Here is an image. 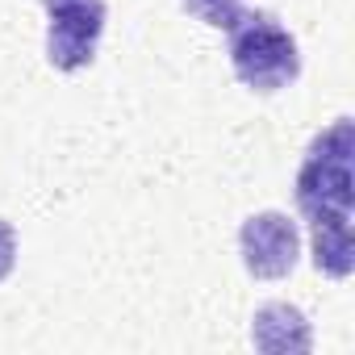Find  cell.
I'll use <instances>...</instances> for the list:
<instances>
[{
	"mask_svg": "<svg viewBox=\"0 0 355 355\" xmlns=\"http://www.w3.org/2000/svg\"><path fill=\"white\" fill-rule=\"evenodd\" d=\"M180 5H184V13H193L197 21H205L214 30H234L239 17L247 13L243 0H180Z\"/></svg>",
	"mask_w": 355,
	"mask_h": 355,
	"instance_id": "obj_7",
	"label": "cell"
},
{
	"mask_svg": "<svg viewBox=\"0 0 355 355\" xmlns=\"http://www.w3.org/2000/svg\"><path fill=\"white\" fill-rule=\"evenodd\" d=\"M239 255L255 280H284L301 259V230L288 214H251L239 230Z\"/></svg>",
	"mask_w": 355,
	"mask_h": 355,
	"instance_id": "obj_4",
	"label": "cell"
},
{
	"mask_svg": "<svg viewBox=\"0 0 355 355\" xmlns=\"http://www.w3.org/2000/svg\"><path fill=\"white\" fill-rule=\"evenodd\" d=\"M17 268V230L9 218H0V284H5Z\"/></svg>",
	"mask_w": 355,
	"mask_h": 355,
	"instance_id": "obj_8",
	"label": "cell"
},
{
	"mask_svg": "<svg viewBox=\"0 0 355 355\" xmlns=\"http://www.w3.org/2000/svg\"><path fill=\"white\" fill-rule=\"evenodd\" d=\"M297 209L309 226L351 222L355 209V121H330L297 167Z\"/></svg>",
	"mask_w": 355,
	"mask_h": 355,
	"instance_id": "obj_1",
	"label": "cell"
},
{
	"mask_svg": "<svg viewBox=\"0 0 355 355\" xmlns=\"http://www.w3.org/2000/svg\"><path fill=\"white\" fill-rule=\"evenodd\" d=\"M313 268L334 276V280H347L355 272L351 222H322V226H313Z\"/></svg>",
	"mask_w": 355,
	"mask_h": 355,
	"instance_id": "obj_6",
	"label": "cell"
},
{
	"mask_svg": "<svg viewBox=\"0 0 355 355\" xmlns=\"http://www.w3.org/2000/svg\"><path fill=\"white\" fill-rule=\"evenodd\" d=\"M230 34V67L251 92H280L301 76L297 38L272 13H243Z\"/></svg>",
	"mask_w": 355,
	"mask_h": 355,
	"instance_id": "obj_2",
	"label": "cell"
},
{
	"mask_svg": "<svg viewBox=\"0 0 355 355\" xmlns=\"http://www.w3.org/2000/svg\"><path fill=\"white\" fill-rule=\"evenodd\" d=\"M46 9V59L55 71H84L96 59L109 9L105 0H42Z\"/></svg>",
	"mask_w": 355,
	"mask_h": 355,
	"instance_id": "obj_3",
	"label": "cell"
},
{
	"mask_svg": "<svg viewBox=\"0 0 355 355\" xmlns=\"http://www.w3.org/2000/svg\"><path fill=\"white\" fill-rule=\"evenodd\" d=\"M251 343L263 355H305L313 347V330L305 313L288 301H268L251 318Z\"/></svg>",
	"mask_w": 355,
	"mask_h": 355,
	"instance_id": "obj_5",
	"label": "cell"
}]
</instances>
